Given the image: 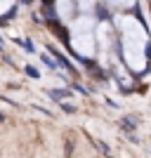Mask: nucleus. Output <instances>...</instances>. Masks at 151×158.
<instances>
[{
	"label": "nucleus",
	"instance_id": "nucleus-1",
	"mask_svg": "<svg viewBox=\"0 0 151 158\" xmlns=\"http://www.w3.org/2000/svg\"><path fill=\"white\" fill-rule=\"evenodd\" d=\"M73 7H78L76 0H57V2H54V10H57V14H59V19H69L71 21Z\"/></svg>",
	"mask_w": 151,
	"mask_h": 158
},
{
	"label": "nucleus",
	"instance_id": "nucleus-2",
	"mask_svg": "<svg viewBox=\"0 0 151 158\" xmlns=\"http://www.w3.org/2000/svg\"><path fill=\"white\" fill-rule=\"evenodd\" d=\"M47 97L54 99V102H64V99L71 97V90H69V87H59V90H47Z\"/></svg>",
	"mask_w": 151,
	"mask_h": 158
},
{
	"label": "nucleus",
	"instance_id": "nucleus-3",
	"mask_svg": "<svg viewBox=\"0 0 151 158\" xmlns=\"http://www.w3.org/2000/svg\"><path fill=\"white\" fill-rule=\"evenodd\" d=\"M76 2H78V7L85 10V12H92V10L97 7V0H76Z\"/></svg>",
	"mask_w": 151,
	"mask_h": 158
},
{
	"label": "nucleus",
	"instance_id": "nucleus-4",
	"mask_svg": "<svg viewBox=\"0 0 151 158\" xmlns=\"http://www.w3.org/2000/svg\"><path fill=\"white\" fill-rule=\"evenodd\" d=\"M120 125H123V127H125L128 132H132L135 127H137V120H135V118H130V116H125V118L120 120Z\"/></svg>",
	"mask_w": 151,
	"mask_h": 158
},
{
	"label": "nucleus",
	"instance_id": "nucleus-5",
	"mask_svg": "<svg viewBox=\"0 0 151 158\" xmlns=\"http://www.w3.org/2000/svg\"><path fill=\"white\" fill-rule=\"evenodd\" d=\"M40 61H43L45 66H50V69H54V71H57V61H54V59H50L47 54H43V57H40Z\"/></svg>",
	"mask_w": 151,
	"mask_h": 158
},
{
	"label": "nucleus",
	"instance_id": "nucleus-6",
	"mask_svg": "<svg viewBox=\"0 0 151 158\" xmlns=\"http://www.w3.org/2000/svg\"><path fill=\"white\" fill-rule=\"evenodd\" d=\"M26 73H28V78H33V80L40 78V73H38V69H36V66H26Z\"/></svg>",
	"mask_w": 151,
	"mask_h": 158
},
{
	"label": "nucleus",
	"instance_id": "nucleus-7",
	"mask_svg": "<svg viewBox=\"0 0 151 158\" xmlns=\"http://www.w3.org/2000/svg\"><path fill=\"white\" fill-rule=\"evenodd\" d=\"M61 109H64V111H69V113L76 111V106H73V104H66V102H61Z\"/></svg>",
	"mask_w": 151,
	"mask_h": 158
},
{
	"label": "nucleus",
	"instance_id": "nucleus-8",
	"mask_svg": "<svg viewBox=\"0 0 151 158\" xmlns=\"http://www.w3.org/2000/svg\"><path fill=\"white\" fill-rule=\"evenodd\" d=\"M0 50H5V40L0 38Z\"/></svg>",
	"mask_w": 151,
	"mask_h": 158
},
{
	"label": "nucleus",
	"instance_id": "nucleus-9",
	"mask_svg": "<svg viewBox=\"0 0 151 158\" xmlns=\"http://www.w3.org/2000/svg\"><path fill=\"white\" fill-rule=\"evenodd\" d=\"M21 2H24V5H31V2H33V0H21Z\"/></svg>",
	"mask_w": 151,
	"mask_h": 158
}]
</instances>
